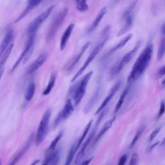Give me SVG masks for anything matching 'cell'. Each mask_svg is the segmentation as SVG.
<instances>
[{
  "label": "cell",
  "mask_w": 165,
  "mask_h": 165,
  "mask_svg": "<svg viewBox=\"0 0 165 165\" xmlns=\"http://www.w3.org/2000/svg\"><path fill=\"white\" fill-rule=\"evenodd\" d=\"M154 53V45L149 44L141 53L133 65L132 70L127 78L128 83H132L141 76L150 64Z\"/></svg>",
  "instance_id": "6da1fadb"
},
{
  "label": "cell",
  "mask_w": 165,
  "mask_h": 165,
  "mask_svg": "<svg viewBox=\"0 0 165 165\" xmlns=\"http://www.w3.org/2000/svg\"><path fill=\"white\" fill-rule=\"evenodd\" d=\"M92 159H93V158H90L89 159H87V160H85V161L83 162L81 165H89V164L91 163V161H92Z\"/></svg>",
  "instance_id": "60d3db41"
},
{
  "label": "cell",
  "mask_w": 165,
  "mask_h": 165,
  "mask_svg": "<svg viewBox=\"0 0 165 165\" xmlns=\"http://www.w3.org/2000/svg\"><path fill=\"white\" fill-rule=\"evenodd\" d=\"M158 144H159V142H157V143H155V144H154L152 146H151V148H150V150H152V149H153L154 147H155V146H156L157 145H158Z\"/></svg>",
  "instance_id": "ee69618b"
},
{
  "label": "cell",
  "mask_w": 165,
  "mask_h": 165,
  "mask_svg": "<svg viewBox=\"0 0 165 165\" xmlns=\"http://www.w3.org/2000/svg\"><path fill=\"white\" fill-rule=\"evenodd\" d=\"M132 36H133L132 34H129L128 35L125 36L123 39H121L118 44H117L116 46H114L112 49H110V51H109L108 53V55H110L112 54H113L114 52L118 51V50L121 49L122 48H123L125 45L128 43V42L130 39H132Z\"/></svg>",
  "instance_id": "44dd1931"
},
{
  "label": "cell",
  "mask_w": 165,
  "mask_h": 165,
  "mask_svg": "<svg viewBox=\"0 0 165 165\" xmlns=\"http://www.w3.org/2000/svg\"><path fill=\"white\" fill-rule=\"evenodd\" d=\"M57 78V74L55 72H52L51 76H50V78L49 79V81L48 83V85L46 87V89L43 92V95H49L50 92H51L52 90L54 87L55 81H56Z\"/></svg>",
  "instance_id": "cb8c5ba5"
},
{
  "label": "cell",
  "mask_w": 165,
  "mask_h": 165,
  "mask_svg": "<svg viewBox=\"0 0 165 165\" xmlns=\"http://www.w3.org/2000/svg\"><path fill=\"white\" fill-rule=\"evenodd\" d=\"M63 135V131L60 132L59 134H57V136L55 137V139L52 141L51 144L50 145V146H49V148H47V150H46V151H45V155H46V154H48L52 153L54 151H55L54 150L55 149V147H56L57 143L61 140V139H62Z\"/></svg>",
  "instance_id": "484cf974"
},
{
  "label": "cell",
  "mask_w": 165,
  "mask_h": 165,
  "mask_svg": "<svg viewBox=\"0 0 165 165\" xmlns=\"http://www.w3.org/2000/svg\"><path fill=\"white\" fill-rule=\"evenodd\" d=\"M121 79H119L118 81H117L115 84H114L112 87L111 88L110 91L108 92V94L106 95V97H105V99H104V101H103V103H101V105H100V106L99 107V108L97 109V111L95 112V114H98L104 110L106 108V105H108V104L110 103V101L112 100V99L114 97V95H116V94L117 93V92L118 91V90L119 89V88L121 87Z\"/></svg>",
  "instance_id": "30bf717a"
},
{
  "label": "cell",
  "mask_w": 165,
  "mask_h": 165,
  "mask_svg": "<svg viewBox=\"0 0 165 165\" xmlns=\"http://www.w3.org/2000/svg\"><path fill=\"white\" fill-rule=\"evenodd\" d=\"M90 44H91V43L90 41L86 43L82 47L80 51H79L76 55H74V56L70 60V61H69L67 64H66V65L65 66V69L66 70L71 71L73 70L74 68L78 65V63H79V61H80L83 55L84 54V53L86 52V50L88 49H89Z\"/></svg>",
  "instance_id": "8fae6325"
},
{
  "label": "cell",
  "mask_w": 165,
  "mask_h": 165,
  "mask_svg": "<svg viewBox=\"0 0 165 165\" xmlns=\"http://www.w3.org/2000/svg\"><path fill=\"white\" fill-rule=\"evenodd\" d=\"M3 73V70H2L1 72H0V80H1V76H2Z\"/></svg>",
  "instance_id": "bcb514c9"
},
{
  "label": "cell",
  "mask_w": 165,
  "mask_h": 165,
  "mask_svg": "<svg viewBox=\"0 0 165 165\" xmlns=\"http://www.w3.org/2000/svg\"><path fill=\"white\" fill-rule=\"evenodd\" d=\"M47 59V54L46 52L42 53L38 57V58L35 60L32 65H30L28 70V74H31L35 72L38 69L41 67V66L43 65V64L46 62Z\"/></svg>",
  "instance_id": "2e32d148"
},
{
  "label": "cell",
  "mask_w": 165,
  "mask_h": 165,
  "mask_svg": "<svg viewBox=\"0 0 165 165\" xmlns=\"http://www.w3.org/2000/svg\"><path fill=\"white\" fill-rule=\"evenodd\" d=\"M124 66L121 65V63L120 62V61L118 62V63H116L115 65H114L112 68H111L110 72V75L111 77H114L116 75L120 72L123 70Z\"/></svg>",
  "instance_id": "1f68e13d"
},
{
  "label": "cell",
  "mask_w": 165,
  "mask_h": 165,
  "mask_svg": "<svg viewBox=\"0 0 165 165\" xmlns=\"http://www.w3.org/2000/svg\"><path fill=\"white\" fill-rule=\"evenodd\" d=\"M161 146H163V145H165V137L163 139V140L162 141V142L161 143Z\"/></svg>",
  "instance_id": "f6af8a7d"
},
{
  "label": "cell",
  "mask_w": 165,
  "mask_h": 165,
  "mask_svg": "<svg viewBox=\"0 0 165 165\" xmlns=\"http://www.w3.org/2000/svg\"><path fill=\"white\" fill-rule=\"evenodd\" d=\"M144 130H145V126H141L139 130H138V131L137 132L136 134L135 135L134 139H133L131 143V145H130V147L132 148V147H133V146L135 145V144L137 143L138 139H139V137H141V134H143V131H144Z\"/></svg>",
  "instance_id": "836d02e7"
},
{
  "label": "cell",
  "mask_w": 165,
  "mask_h": 165,
  "mask_svg": "<svg viewBox=\"0 0 165 165\" xmlns=\"http://www.w3.org/2000/svg\"><path fill=\"white\" fill-rule=\"evenodd\" d=\"M161 31H162V33L165 35V21L164 23H163V25H162V28H161Z\"/></svg>",
  "instance_id": "b9f144b4"
},
{
  "label": "cell",
  "mask_w": 165,
  "mask_h": 165,
  "mask_svg": "<svg viewBox=\"0 0 165 165\" xmlns=\"http://www.w3.org/2000/svg\"><path fill=\"white\" fill-rule=\"evenodd\" d=\"M74 111V105H73L72 100L68 99L63 109L58 114L54 122V126H57L58 124L62 123L63 121L66 120L68 117H70Z\"/></svg>",
  "instance_id": "9c48e42d"
},
{
  "label": "cell",
  "mask_w": 165,
  "mask_h": 165,
  "mask_svg": "<svg viewBox=\"0 0 165 165\" xmlns=\"http://www.w3.org/2000/svg\"><path fill=\"white\" fill-rule=\"evenodd\" d=\"M116 120V117H114L113 118H112L110 120H108L107 122H106L105 123V124L103 125V126L102 127L101 130V131L99 132V134H98L97 136L96 137L95 139V143H97L98 141H99L103 135L105 134V133L108 131V130L112 126V124L114 123V122Z\"/></svg>",
  "instance_id": "603a6c76"
},
{
  "label": "cell",
  "mask_w": 165,
  "mask_h": 165,
  "mask_svg": "<svg viewBox=\"0 0 165 165\" xmlns=\"http://www.w3.org/2000/svg\"><path fill=\"white\" fill-rule=\"evenodd\" d=\"M68 10V8H63L60 12H58V14H56L54 20H52L47 34L46 39L48 42L52 41L55 38L58 30L65 20Z\"/></svg>",
  "instance_id": "277c9868"
},
{
  "label": "cell",
  "mask_w": 165,
  "mask_h": 165,
  "mask_svg": "<svg viewBox=\"0 0 165 165\" xmlns=\"http://www.w3.org/2000/svg\"><path fill=\"white\" fill-rule=\"evenodd\" d=\"M106 12H107V9L106 7H103L100 10V11L98 13L97 16L95 17L94 20L93 21L92 23L89 26V27L88 28L87 32V34H90L92 32H94L95 29L97 28V26L99 25L100 23L101 22L103 18L105 16Z\"/></svg>",
  "instance_id": "e0dca14e"
},
{
  "label": "cell",
  "mask_w": 165,
  "mask_h": 165,
  "mask_svg": "<svg viewBox=\"0 0 165 165\" xmlns=\"http://www.w3.org/2000/svg\"><path fill=\"white\" fill-rule=\"evenodd\" d=\"M136 1L133 2L130 6L125 10L123 14V18L124 19V25L122 26V28L119 30L117 34V37H120L126 34L130 28H132L134 23V14H133V11L135 9Z\"/></svg>",
  "instance_id": "ba28073f"
},
{
  "label": "cell",
  "mask_w": 165,
  "mask_h": 165,
  "mask_svg": "<svg viewBox=\"0 0 165 165\" xmlns=\"http://www.w3.org/2000/svg\"><path fill=\"white\" fill-rule=\"evenodd\" d=\"M110 25H107L105 26V28L103 29L101 34L99 40L97 41V43L95 45V47L93 49L92 52H90L89 56H88L87 60L85 61L83 65L79 69V70L77 72L76 74L74 75L73 78L72 79L71 81L74 82L76 79L78 78L79 76H80L83 72L86 70V68L88 67L90 63L92 62V61L95 59V57L99 54V52L101 51V50L103 49V47H105L106 43L107 42L108 39H109V36H110Z\"/></svg>",
  "instance_id": "7a4b0ae2"
},
{
  "label": "cell",
  "mask_w": 165,
  "mask_h": 165,
  "mask_svg": "<svg viewBox=\"0 0 165 165\" xmlns=\"http://www.w3.org/2000/svg\"><path fill=\"white\" fill-rule=\"evenodd\" d=\"M92 121H93L91 120V121H90L89 122V123L87 124L86 127L85 128L84 131H83V132L81 136L80 137H79V139H78V141H77V143H76V148L77 151H78V150L79 148V147H80V146L81 145L83 142V141L85 140V137H86L87 135L88 134V133H89V130H90V128H91V126H92Z\"/></svg>",
  "instance_id": "d4e9b609"
},
{
  "label": "cell",
  "mask_w": 165,
  "mask_h": 165,
  "mask_svg": "<svg viewBox=\"0 0 165 165\" xmlns=\"http://www.w3.org/2000/svg\"><path fill=\"white\" fill-rule=\"evenodd\" d=\"M13 47H14V43L10 44L9 47L7 48L6 51L5 52L3 55L2 57H1V60H0V72L3 70V67H4L5 63H6L8 58L9 57L10 54H11Z\"/></svg>",
  "instance_id": "4316f807"
},
{
  "label": "cell",
  "mask_w": 165,
  "mask_h": 165,
  "mask_svg": "<svg viewBox=\"0 0 165 165\" xmlns=\"http://www.w3.org/2000/svg\"><path fill=\"white\" fill-rule=\"evenodd\" d=\"M54 9V5H51L47 10H45L43 12L39 14L36 19H34L30 23L28 26L27 29V35H31V34H36L39 26L41 24L45 22L49 16L51 14L52 10Z\"/></svg>",
  "instance_id": "52a82bcc"
},
{
  "label": "cell",
  "mask_w": 165,
  "mask_h": 165,
  "mask_svg": "<svg viewBox=\"0 0 165 165\" xmlns=\"http://www.w3.org/2000/svg\"><path fill=\"white\" fill-rule=\"evenodd\" d=\"M161 128L162 126H159L158 128H156L151 133V134L150 135V138H149V141H153L154 139H155V137L157 136V135H158L159 134V132H160Z\"/></svg>",
  "instance_id": "d590c367"
},
{
  "label": "cell",
  "mask_w": 165,
  "mask_h": 165,
  "mask_svg": "<svg viewBox=\"0 0 165 165\" xmlns=\"http://www.w3.org/2000/svg\"><path fill=\"white\" fill-rule=\"evenodd\" d=\"M97 126H98L97 125H96V124L95 125V127L94 128V129L92 130L91 134H90L89 137L87 138V139L86 140V141H85V142L84 143V144L83 145L80 151H79V152L78 153V156H77L76 158L75 162H76V164H78V163H79V162L81 161V159L83 158V156L85 155V151H86L87 147H88V146H89V145L90 144V143H91V141H92L93 138H94V136H95V132H96Z\"/></svg>",
  "instance_id": "5bb4252c"
},
{
  "label": "cell",
  "mask_w": 165,
  "mask_h": 165,
  "mask_svg": "<svg viewBox=\"0 0 165 165\" xmlns=\"http://www.w3.org/2000/svg\"><path fill=\"white\" fill-rule=\"evenodd\" d=\"M76 151H77V150L76 148V144H74L71 147L70 151H69L68 156H67V158H66V163L64 165H70L73 159H74V155H75V154L76 153Z\"/></svg>",
  "instance_id": "d6a6232c"
},
{
  "label": "cell",
  "mask_w": 165,
  "mask_h": 165,
  "mask_svg": "<svg viewBox=\"0 0 165 165\" xmlns=\"http://www.w3.org/2000/svg\"><path fill=\"white\" fill-rule=\"evenodd\" d=\"M36 36V34L27 35V40L26 41L25 48H24L23 50L22 51V52H21V54H20V56L18 57L17 60L16 61L14 65L12 66L11 70H10V72L12 73L13 72H14L16 69L18 67V66L20 65L21 62H22L23 60H24L25 63H26V61L29 59V57H30V55L32 54V50L34 49Z\"/></svg>",
  "instance_id": "8992f818"
},
{
  "label": "cell",
  "mask_w": 165,
  "mask_h": 165,
  "mask_svg": "<svg viewBox=\"0 0 165 165\" xmlns=\"http://www.w3.org/2000/svg\"><path fill=\"white\" fill-rule=\"evenodd\" d=\"M165 54V36H163L161 39L160 42H159L158 50V61H160L163 59Z\"/></svg>",
  "instance_id": "f1b7e54d"
},
{
  "label": "cell",
  "mask_w": 165,
  "mask_h": 165,
  "mask_svg": "<svg viewBox=\"0 0 165 165\" xmlns=\"http://www.w3.org/2000/svg\"><path fill=\"white\" fill-rule=\"evenodd\" d=\"M51 114V109L48 108L42 116L36 135V144L37 146L41 145L47 136L49 132V124Z\"/></svg>",
  "instance_id": "5b68a950"
},
{
  "label": "cell",
  "mask_w": 165,
  "mask_h": 165,
  "mask_svg": "<svg viewBox=\"0 0 165 165\" xmlns=\"http://www.w3.org/2000/svg\"><path fill=\"white\" fill-rule=\"evenodd\" d=\"M141 45V41H138L137 43L135 44L134 48H133L131 50H130L129 52H128L126 54L124 55L123 58L121 59V60H120V62L122 65L124 66L132 60V58L134 57V56L135 55V54H136L137 52L138 51V50H139V49L140 48Z\"/></svg>",
  "instance_id": "d6986e66"
},
{
  "label": "cell",
  "mask_w": 165,
  "mask_h": 165,
  "mask_svg": "<svg viewBox=\"0 0 165 165\" xmlns=\"http://www.w3.org/2000/svg\"><path fill=\"white\" fill-rule=\"evenodd\" d=\"M92 75L93 71H90L89 72H88L82 78L80 82L74 87L75 88H73L72 90V94L74 102V106H77L81 103L83 97L85 92H86L88 83H89L90 79L92 77Z\"/></svg>",
  "instance_id": "3957f363"
},
{
  "label": "cell",
  "mask_w": 165,
  "mask_h": 165,
  "mask_svg": "<svg viewBox=\"0 0 165 165\" xmlns=\"http://www.w3.org/2000/svg\"><path fill=\"white\" fill-rule=\"evenodd\" d=\"M1 164H2V160L1 159H0V165H1Z\"/></svg>",
  "instance_id": "c3c4849f"
},
{
  "label": "cell",
  "mask_w": 165,
  "mask_h": 165,
  "mask_svg": "<svg viewBox=\"0 0 165 165\" xmlns=\"http://www.w3.org/2000/svg\"><path fill=\"white\" fill-rule=\"evenodd\" d=\"M139 155L137 154H133L130 159L129 165H137L139 162Z\"/></svg>",
  "instance_id": "e575fe53"
},
{
  "label": "cell",
  "mask_w": 165,
  "mask_h": 165,
  "mask_svg": "<svg viewBox=\"0 0 165 165\" xmlns=\"http://www.w3.org/2000/svg\"><path fill=\"white\" fill-rule=\"evenodd\" d=\"M34 134H32L30 135V137L28 139L27 141L26 142L25 145H24L23 147L21 148V150L19 151V152H18L16 155L14 156V158H13V159L11 161H10V163L9 165H16L18 163V161L20 160L21 157H22L24 154L26 153V151H27L29 149V148L30 147L33 141H34Z\"/></svg>",
  "instance_id": "7c38bea8"
},
{
  "label": "cell",
  "mask_w": 165,
  "mask_h": 165,
  "mask_svg": "<svg viewBox=\"0 0 165 165\" xmlns=\"http://www.w3.org/2000/svg\"><path fill=\"white\" fill-rule=\"evenodd\" d=\"M164 112H165V102L162 101L161 103L160 109H159V113L158 115V118H159L160 117L163 116Z\"/></svg>",
  "instance_id": "8d00e7d4"
},
{
  "label": "cell",
  "mask_w": 165,
  "mask_h": 165,
  "mask_svg": "<svg viewBox=\"0 0 165 165\" xmlns=\"http://www.w3.org/2000/svg\"><path fill=\"white\" fill-rule=\"evenodd\" d=\"M76 9L81 12H85L89 10V5L85 0H78L76 1Z\"/></svg>",
  "instance_id": "4dcf8cb0"
},
{
  "label": "cell",
  "mask_w": 165,
  "mask_h": 165,
  "mask_svg": "<svg viewBox=\"0 0 165 165\" xmlns=\"http://www.w3.org/2000/svg\"><path fill=\"white\" fill-rule=\"evenodd\" d=\"M60 149H57V150L52 152L51 158H50V161L49 165H58L60 160Z\"/></svg>",
  "instance_id": "f546056e"
},
{
  "label": "cell",
  "mask_w": 165,
  "mask_h": 165,
  "mask_svg": "<svg viewBox=\"0 0 165 165\" xmlns=\"http://www.w3.org/2000/svg\"><path fill=\"white\" fill-rule=\"evenodd\" d=\"M126 160H127V156L123 155L120 158V159H119L118 165H124L125 163H126Z\"/></svg>",
  "instance_id": "f35d334b"
},
{
  "label": "cell",
  "mask_w": 165,
  "mask_h": 165,
  "mask_svg": "<svg viewBox=\"0 0 165 165\" xmlns=\"http://www.w3.org/2000/svg\"><path fill=\"white\" fill-rule=\"evenodd\" d=\"M36 91V85L35 83L33 81H31L28 85V87L26 88L25 95V101L27 102L30 101L32 99V98L35 94Z\"/></svg>",
  "instance_id": "7402d4cb"
},
{
  "label": "cell",
  "mask_w": 165,
  "mask_h": 165,
  "mask_svg": "<svg viewBox=\"0 0 165 165\" xmlns=\"http://www.w3.org/2000/svg\"><path fill=\"white\" fill-rule=\"evenodd\" d=\"M128 92H129V87H127L125 88V89L123 90V92H122L120 98H119V99L118 101V103L116 104L115 110H114V112H115V114L118 113L119 110L121 109V106H123V104L124 103V101L125 99V98H126V95H128Z\"/></svg>",
  "instance_id": "83f0119b"
},
{
  "label": "cell",
  "mask_w": 165,
  "mask_h": 165,
  "mask_svg": "<svg viewBox=\"0 0 165 165\" xmlns=\"http://www.w3.org/2000/svg\"><path fill=\"white\" fill-rule=\"evenodd\" d=\"M164 74H165V65L162 66V67L160 68V70L158 71V76L159 77V78H160V77L164 76Z\"/></svg>",
  "instance_id": "ab89813d"
},
{
  "label": "cell",
  "mask_w": 165,
  "mask_h": 165,
  "mask_svg": "<svg viewBox=\"0 0 165 165\" xmlns=\"http://www.w3.org/2000/svg\"><path fill=\"white\" fill-rule=\"evenodd\" d=\"M74 26H75V25H74V23L70 24V25H68V26L66 28V30L63 32L62 36V39H61L60 47V50H62V51H63V50L65 49L68 39L70 38L72 33Z\"/></svg>",
  "instance_id": "ac0fdd59"
},
{
  "label": "cell",
  "mask_w": 165,
  "mask_h": 165,
  "mask_svg": "<svg viewBox=\"0 0 165 165\" xmlns=\"http://www.w3.org/2000/svg\"><path fill=\"white\" fill-rule=\"evenodd\" d=\"M101 84L98 85V86L96 89V90H95V92H94V95H92V97L90 98V99L88 103L87 104V105L85 106V107L84 108V113L85 114H87L89 113V112L91 110L92 108L94 106V104L96 103V101L98 99V98H99V94H100V92H101Z\"/></svg>",
  "instance_id": "ffe728a7"
},
{
  "label": "cell",
  "mask_w": 165,
  "mask_h": 165,
  "mask_svg": "<svg viewBox=\"0 0 165 165\" xmlns=\"http://www.w3.org/2000/svg\"><path fill=\"white\" fill-rule=\"evenodd\" d=\"M162 85H163V86L165 87V79L163 81V82H162Z\"/></svg>",
  "instance_id": "7dc6e473"
},
{
  "label": "cell",
  "mask_w": 165,
  "mask_h": 165,
  "mask_svg": "<svg viewBox=\"0 0 165 165\" xmlns=\"http://www.w3.org/2000/svg\"><path fill=\"white\" fill-rule=\"evenodd\" d=\"M39 162H40V160H39V159H37V160H35L34 162H32L30 165H37Z\"/></svg>",
  "instance_id": "7bdbcfd3"
},
{
  "label": "cell",
  "mask_w": 165,
  "mask_h": 165,
  "mask_svg": "<svg viewBox=\"0 0 165 165\" xmlns=\"http://www.w3.org/2000/svg\"><path fill=\"white\" fill-rule=\"evenodd\" d=\"M42 1L41 0H30V1H28V3L26 5V7L25 9L23 10V12L18 16V17L16 18V20H15V23L19 22L22 19H23L26 15H27L29 12H30L32 10L36 7H38V5L41 3Z\"/></svg>",
  "instance_id": "9a60e30c"
},
{
  "label": "cell",
  "mask_w": 165,
  "mask_h": 165,
  "mask_svg": "<svg viewBox=\"0 0 165 165\" xmlns=\"http://www.w3.org/2000/svg\"><path fill=\"white\" fill-rule=\"evenodd\" d=\"M51 154L52 153H50V154H48L45 155V158L44 159L43 161V163H41V165H49L50 163V158H51Z\"/></svg>",
  "instance_id": "74e56055"
},
{
  "label": "cell",
  "mask_w": 165,
  "mask_h": 165,
  "mask_svg": "<svg viewBox=\"0 0 165 165\" xmlns=\"http://www.w3.org/2000/svg\"><path fill=\"white\" fill-rule=\"evenodd\" d=\"M13 36H14V32H13L12 29H8L4 36V38L3 39L1 43H0V58L2 57L5 52L7 50V48L11 44L10 42L13 39Z\"/></svg>",
  "instance_id": "4fadbf2b"
}]
</instances>
